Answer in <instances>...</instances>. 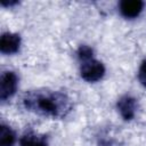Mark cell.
<instances>
[{"label": "cell", "mask_w": 146, "mask_h": 146, "mask_svg": "<svg viewBox=\"0 0 146 146\" xmlns=\"http://www.w3.org/2000/svg\"><path fill=\"white\" fill-rule=\"evenodd\" d=\"M26 103L29 104L30 107L34 106L38 108V111L48 114V115H57L59 113V99L55 96H39L34 99H26Z\"/></svg>", "instance_id": "6da1fadb"}, {"label": "cell", "mask_w": 146, "mask_h": 146, "mask_svg": "<svg viewBox=\"0 0 146 146\" xmlns=\"http://www.w3.org/2000/svg\"><path fill=\"white\" fill-rule=\"evenodd\" d=\"M104 73H105V67L98 60H95V59L91 58L89 60H86L82 64V67H81V76L86 81H88V82L98 81L99 79L103 78Z\"/></svg>", "instance_id": "7a4b0ae2"}, {"label": "cell", "mask_w": 146, "mask_h": 146, "mask_svg": "<svg viewBox=\"0 0 146 146\" xmlns=\"http://www.w3.org/2000/svg\"><path fill=\"white\" fill-rule=\"evenodd\" d=\"M17 75L14 72H5L0 80V98L6 100L11 97L17 88Z\"/></svg>", "instance_id": "3957f363"}, {"label": "cell", "mask_w": 146, "mask_h": 146, "mask_svg": "<svg viewBox=\"0 0 146 146\" xmlns=\"http://www.w3.org/2000/svg\"><path fill=\"white\" fill-rule=\"evenodd\" d=\"M21 44L19 35L15 33H3L0 40V49L3 54H14L18 50Z\"/></svg>", "instance_id": "277c9868"}, {"label": "cell", "mask_w": 146, "mask_h": 146, "mask_svg": "<svg viewBox=\"0 0 146 146\" xmlns=\"http://www.w3.org/2000/svg\"><path fill=\"white\" fill-rule=\"evenodd\" d=\"M144 7V2L140 0H124L120 3V11L127 18L137 17Z\"/></svg>", "instance_id": "5b68a950"}, {"label": "cell", "mask_w": 146, "mask_h": 146, "mask_svg": "<svg viewBox=\"0 0 146 146\" xmlns=\"http://www.w3.org/2000/svg\"><path fill=\"white\" fill-rule=\"evenodd\" d=\"M117 108L120 111V114L123 116V119L125 120H131L135 115V111H136V102L133 98L125 96L123 98H121L117 103Z\"/></svg>", "instance_id": "8992f818"}, {"label": "cell", "mask_w": 146, "mask_h": 146, "mask_svg": "<svg viewBox=\"0 0 146 146\" xmlns=\"http://www.w3.org/2000/svg\"><path fill=\"white\" fill-rule=\"evenodd\" d=\"M15 143V133L14 131L2 124L0 127V146H13Z\"/></svg>", "instance_id": "52a82bcc"}, {"label": "cell", "mask_w": 146, "mask_h": 146, "mask_svg": "<svg viewBox=\"0 0 146 146\" xmlns=\"http://www.w3.org/2000/svg\"><path fill=\"white\" fill-rule=\"evenodd\" d=\"M21 146H47V143L43 138L35 135H25L21 139Z\"/></svg>", "instance_id": "ba28073f"}, {"label": "cell", "mask_w": 146, "mask_h": 146, "mask_svg": "<svg viewBox=\"0 0 146 146\" xmlns=\"http://www.w3.org/2000/svg\"><path fill=\"white\" fill-rule=\"evenodd\" d=\"M91 56H92V50L87 47V46H83L79 49V57L82 59V60H89L91 59Z\"/></svg>", "instance_id": "9c48e42d"}, {"label": "cell", "mask_w": 146, "mask_h": 146, "mask_svg": "<svg viewBox=\"0 0 146 146\" xmlns=\"http://www.w3.org/2000/svg\"><path fill=\"white\" fill-rule=\"evenodd\" d=\"M138 79L140 81V83L143 86L146 87V62H144L139 68V72H138Z\"/></svg>", "instance_id": "30bf717a"}]
</instances>
